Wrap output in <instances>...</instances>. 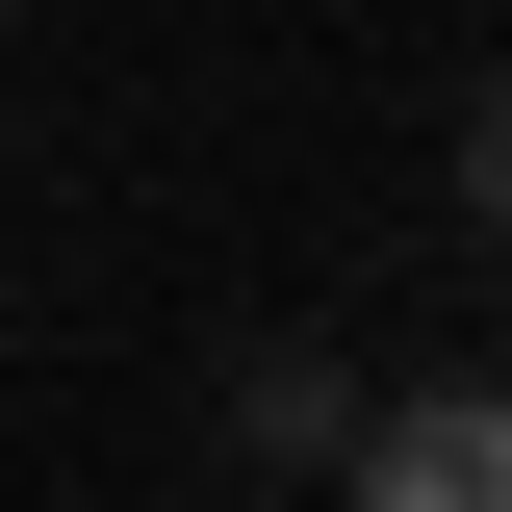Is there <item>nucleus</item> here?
Instances as JSON below:
<instances>
[{"instance_id":"2","label":"nucleus","mask_w":512,"mask_h":512,"mask_svg":"<svg viewBox=\"0 0 512 512\" xmlns=\"http://www.w3.org/2000/svg\"><path fill=\"white\" fill-rule=\"evenodd\" d=\"M461 231L512 256V77H487V103H461Z\"/></svg>"},{"instance_id":"1","label":"nucleus","mask_w":512,"mask_h":512,"mask_svg":"<svg viewBox=\"0 0 512 512\" xmlns=\"http://www.w3.org/2000/svg\"><path fill=\"white\" fill-rule=\"evenodd\" d=\"M359 487L384 512H512V410L487 384H410V410H359Z\"/></svg>"}]
</instances>
